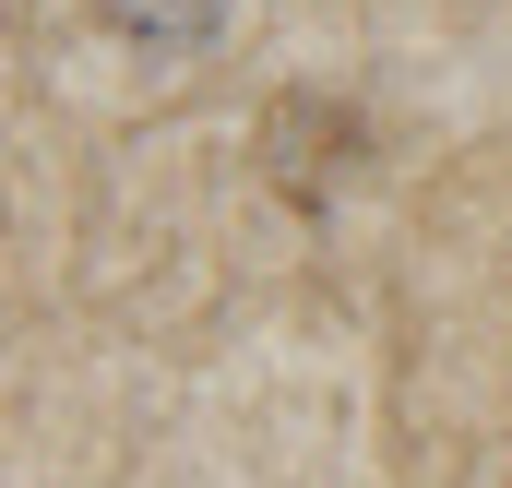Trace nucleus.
<instances>
[{"mask_svg": "<svg viewBox=\"0 0 512 488\" xmlns=\"http://www.w3.org/2000/svg\"><path fill=\"white\" fill-rule=\"evenodd\" d=\"M108 24L143 36V48H203V36L227 24V0H108Z\"/></svg>", "mask_w": 512, "mask_h": 488, "instance_id": "f257e3e1", "label": "nucleus"}]
</instances>
